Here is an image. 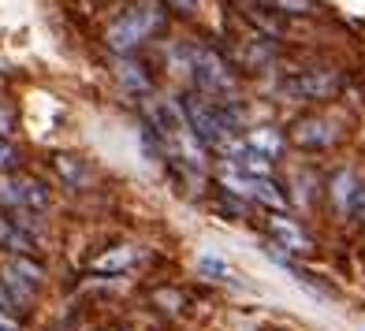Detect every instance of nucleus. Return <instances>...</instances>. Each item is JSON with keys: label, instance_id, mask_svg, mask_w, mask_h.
Masks as SVG:
<instances>
[{"label": "nucleus", "instance_id": "nucleus-21", "mask_svg": "<svg viewBox=\"0 0 365 331\" xmlns=\"http://www.w3.org/2000/svg\"><path fill=\"white\" fill-rule=\"evenodd\" d=\"M354 212H358V216L365 220V186L358 190V201H354Z\"/></svg>", "mask_w": 365, "mask_h": 331}, {"label": "nucleus", "instance_id": "nucleus-4", "mask_svg": "<svg viewBox=\"0 0 365 331\" xmlns=\"http://www.w3.org/2000/svg\"><path fill=\"white\" fill-rule=\"evenodd\" d=\"M291 142L302 145V149H328L336 142V130H331V123L321 120V115H302V120H294V127H291Z\"/></svg>", "mask_w": 365, "mask_h": 331}, {"label": "nucleus", "instance_id": "nucleus-13", "mask_svg": "<svg viewBox=\"0 0 365 331\" xmlns=\"http://www.w3.org/2000/svg\"><path fill=\"white\" fill-rule=\"evenodd\" d=\"M0 205L23 209V179H0Z\"/></svg>", "mask_w": 365, "mask_h": 331}, {"label": "nucleus", "instance_id": "nucleus-12", "mask_svg": "<svg viewBox=\"0 0 365 331\" xmlns=\"http://www.w3.org/2000/svg\"><path fill=\"white\" fill-rule=\"evenodd\" d=\"M11 272L23 279V283H30V287H41V279H45V272H41V264H34L30 257H15L11 261Z\"/></svg>", "mask_w": 365, "mask_h": 331}, {"label": "nucleus", "instance_id": "nucleus-9", "mask_svg": "<svg viewBox=\"0 0 365 331\" xmlns=\"http://www.w3.org/2000/svg\"><path fill=\"white\" fill-rule=\"evenodd\" d=\"M130 261H135V250L130 246H115V250H108L93 261V272H123Z\"/></svg>", "mask_w": 365, "mask_h": 331}, {"label": "nucleus", "instance_id": "nucleus-1", "mask_svg": "<svg viewBox=\"0 0 365 331\" xmlns=\"http://www.w3.org/2000/svg\"><path fill=\"white\" fill-rule=\"evenodd\" d=\"M179 112H182V120H187L190 135L197 138V145H202V149H224V153H227V149L235 145V142H231V135H235L239 115H231L220 105L205 101L202 93H187L179 101Z\"/></svg>", "mask_w": 365, "mask_h": 331}, {"label": "nucleus", "instance_id": "nucleus-20", "mask_svg": "<svg viewBox=\"0 0 365 331\" xmlns=\"http://www.w3.org/2000/svg\"><path fill=\"white\" fill-rule=\"evenodd\" d=\"M0 331H19V324H15L8 312H0Z\"/></svg>", "mask_w": 365, "mask_h": 331}, {"label": "nucleus", "instance_id": "nucleus-19", "mask_svg": "<svg viewBox=\"0 0 365 331\" xmlns=\"http://www.w3.org/2000/svg\"><path fill=\"white\" fill-rule=\"evenodd\" d=\"M197 4V0H168V8H175V11H190Z\"/></svg>", "mask_w": 365, "mask_h": 331}, {"label": "nucleus", "instance_id": "nucleus-7", "mask_svg": "<svg viewBox=\"0 0 365 331\" xmlns=\"http://www.w3.org/2000/svg\"><path fill=\"white\" fill-rule=\"evenodd\" d=\"M0 246H8V250H15L19 257L34 253V242H30V235H26V231H19L11 220H4V216H0Z\"/></svg>", "mask_w": 365, "mask_h": 331}, {"label": "nucleus", "instance_id": "nucleus-10", "mask_svg": "<svg viewBox=\"0 0 365 331\" xmlns=\"http://www.w3.org/2000/svg\"><path fill=\"white\" fill-rule=\"evenodd\" d=\"M56 172L68 179L71 186H86V179H90L86 164H82L78 157H71V153H60V157H56Z\"/></svg>", "mask_w": 365, "mask_h": 331}, {"label": "nucleus", "instance_id": "nucleus-2", "mask_svg": "<svg viewBox=\"0 0 365 331\" xmlns=\"http://www.w3.org/2000/svg\"><path fill=\"white\" fill-rule=\"evenodd\" d=\"M153 30H160V15L149 8V4H142V8H135V11H127L123 19H115L108 30H105V38H108V45L115 48V53H135V48L153 34Z\"/></svg>", "mask_w": 365, "mask_h": 331}, {"label": "nucleus", "instance_id": "nucleus-16", "mask_svg": "<svg viewBox=\"0 0 365 331\" xmlns=\"http://www.w3.org/2000/svg\"><path fill=\"white\" fill-rule=\"evenodd\" d=\"M120 78L127 82V86H135V90H145V78L135 71V63H120Z\"/></svg>", "mask_w": 365, "mask_h": 331}, {"label": "nucleus", "instance_id": "nucleus-17", "mask_svg": "<svg viewBox=\"0 0 365 331\" xmlns=\"http://www.w3.org/2000/svg\"><path fill=\"white\" fill-rule=\"evenodd\" d=\"M202 272H209V275L217 272V279H224V275H227V264H224L220 257H202Z\"/></svg>", "mask_w": 365, "mask_h": 331}, {"label": "nucleus", "instance_id": "nucleus-3", "mask_svg": "<svg viewBox=\"0 0 365 331\" xmlns=\"http://www.w3.org/2000/svg\"><path fill=\"white\" fill-rule=\"evenodd\" d=\"M343 90V78L336 71H306V75H294L284 82V93L298 97V101H328Z\"/></svg>", "mask_w": 365, "mask_h": 331}, {"label": "nucleus", "instance_id": "nucleus-18", "mask_svg": "<svg viewBox=\"0 0 365 331\" xmlns=\"http://www.w3.org/2000/svg\"><path fill=\"white\" fill-rule=\"evenodd\" d=\"M15 309V302H11V294L4 290V283H0V312H11Z\"/></svg>", "mask_w": 365, "mask_h": 331}, {"label": "nucleus", "instance_id": "nucleus-5", "mask_svg": "<svg viewBox=\"0 0 365 331\" xmlns=\"http://www.w3.org/2000/svg\"><path fill=\"white\" fill-rule=\"evenodd\" d=\"M269 231H272V242L284 246V250H291V253H309L313 250V238L291 216H279V212L269 216Z\"/></svg>", "mask_w": 365, "mask_h": 331}, {"label": "nucleus", "instance_id": "nucleus-11", "mask_svg": "<svg viewBox=\"0 0 365 331\" xmlns=\"http://www.w3.org/2000/svg\"><path fill=\"white\" fill-rule=\"evenodd\" d=\"M23 209H34V212L48 209V190L34 179H23Z\"/></svg>", "mask_w": 365, "mask_h": 331}, {"label": "nucleus", "instance_id": "nucleus-8", "mask_svg": "<svg viewBox=\"0 0 365 331\" xmlns=\"http://www.w3.org/2000/svg\"><path fill=\"white\" fill-rule=\"evenodd\" d=\"M358 190H361V183H358L351 172H339V175H336V186H331V194H336V205H339L343 212H354Z\"/></svg>", "mask_w": 365, "mask_h": 331}, {"label": "nucleus", "instance_id": "nucleus-15", "mask_svg": "<svg viewBox=\"0 0 365 331\" xmlns=\"http://www.w3.org/2000/svg\"><path fill=\"white\" fill-rule=\"evenodd\" d=\"M15 160H19V153H15V145L8 138H0V172L15 168Z\"/></svg>", "mask_w": 365, "mask_h": 331}, {"label": "nucleus", "instance_id": "nucleus-14", "mask_svg": "<svg viewBox=\"0 0 365 331\" xmlns=\"http://www.w3.org/2000/svg\"><path fill=\"white\" fill-rule=\"evenodd\" d=\"M0 283H4V290L11 294V302H15V298H23V302H30V298H34V287H30V283H23V279L15 275L11 268H8L4 275H0Z\"/></svg>", "mask_w": 365, "mask_h": 331}, {"label": "nucleus", "instance_id": "nucleus-6", "mask_svg": "<svg viewBox=\"0 0 365 331\" xmlns=\"http://www.w3.org/2000/svg\"><path fill=\"white\" fill-rule=\"evenodd\" d=\"M242 145L250 149V153L264 157V160H276L279 153H284V135H279V130H272V127H254L250 135H246Z\"/></svg>", "mask_w": 365, "mask_h": 331}]
</instances>
